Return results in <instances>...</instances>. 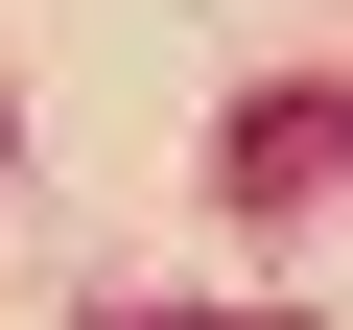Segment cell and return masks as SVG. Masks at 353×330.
<instances>
[{
	"label": "cell",
	"mask_w": 353,
	"mask_h": 330,
	"mask_svg": "<svg viewBox=\"0 0 353 330\" xmlns=\"http://www.w3.org/2000/svg\"><path fill=\"white\" fill-rule=\"evenodd\" d=\"M118 330H283V307H118Z\"/></svg>",
	"instance_id": "cell-2"
},
{
	"label": "cell",
	"mask_w": 353,
	"mask_h": 330,
	"mask_svg": "<svg viewBox=\"0 0 353 330\" xmlns=\"http://www.w3.org/2000/svg\"><path fill=\"white\" fill-rule=\"evenodd\" d=\"M0 165H24V95H0Z\"/></svg>",
	"instance_id": "cell-3"
},
{
	"label": "cell",
	"mask_w": 353,
	"mask_h": 330,
	"mask_svg": "<svg viewBox=\"0 0 353 330\" xmlns=\"http://www.w3.org/2000/svg\"><path fill=\"white\" fill-rule=\"evenodd\" d=\"M330 165H353V95H259V118L212 142V189H236V213H330Z\"/></svg>",
	"instance_id": "cell-1"
}]
</instances>
